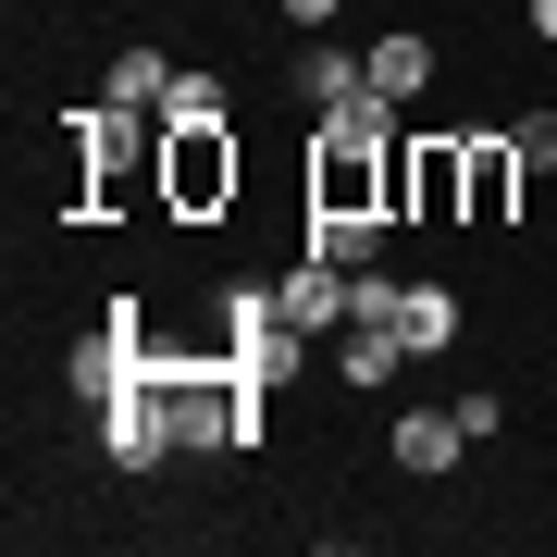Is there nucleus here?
I'll return each mask as SVG.
<instances>
[{
  "mask_svg": "<svg viewBox=\"0 0 557 557\" xmlns=\"http://www.w3.org/2000/svg\"><path fill=\"white\" fill-rule=\"evenodd\" d=\"M137 384L174 409V446H260V384L223 359V335L211 347H149Z\"/></svg>",
  "mask_w": 557,
  "mask_h": 557,
  "instance_id": "1",
  "label": "nucleus"
},
{
  "mask_svg": "<svg viewBox=\"0 0 557 557\" xmlns=\"http://www.w3.org/2000/svg\"><path fill=\"white\" fill-rule=\"evenodd\" d=\"M137 149H161L149 112H124V100L75 112V223H112L124 199H137Z\"/></svg>",
  "mask_w": 557,
  "mask_h": 557,
  "instance_id": "2",
  "label": "nucleus"
},
{
  "mask_svg": "<svg viewBox=\"0 0 557 557\" xmlns=\"http://www.w3.org/2000/svg\"><path fill=\"white\" fill-rule=\"evenodd\" d=\"M236 186H248V149H236V124H161V211H174V223H211V211H236Z\"/></svg>",
  "mask_w": 557,
  "mask_h": 557,
  "instance_id": "3",
  "label": "nucleus"
},
{
  "mask_svg": "<svg viewBox=\"0 0 557 557\" xmlns=\"http://www.w3.org/2000/svg\"><path fill=\"white\" fill-rule=\"evenodd\" d=\"M384 211L397 223H471V137H397L384 149Z\"/></svg>",
  "mask_w": 557,
  "mask_h": 557,
  "instance_id": "4",
  "label": "nucleus"
},
{
  "mask_svg": "<svg viewBox=\"0 0 557 557\" xmlns=\"http://www.w3.org/2000/svg\"><path fill=\"white\" fill-rule=\"evenodd\" d=\"M137 372H149L137 298H112V310H100V335H75V359H62V384H75V397L100 409V397H124V384H137Z\"/></svg>",
  "mask_w": 557,
  "mask_h": 557,
  "instance_id": "5",
  "label": "nucleus"
},
{
  "mask_svg": "<svg viewBox=\"0 0 557 557\" xmlns=\"http://www.w3.org/2000/svg\"><path fill=\"white\" fill-rule=\"evenodd\" d=\"M310 211H335V223H397V211H384V149H322V137H310Z\"/></svg>",
  "mask_w": 557,
  "mask_h": 557,
  "instance_id": "6",
  "label": "nucleus"
},
{
  "mask_svg": "<svg viewBox=\"0 0 557 557\" xmlns=\"http://www.w3.org/2000/svg\"><path fill=\"white\" fill-rule=\"evenodd\" d=\"M273 310H285V322H298V335L322 347V335H347V310H359V273H347V260H322V248H310L298 273L273 285Z\"/></svg>",
  "mask_w": 557,
  "mask_h": 557,
  "instance_id": "7",
  "label": "nucleus"
},
{
  "mask_svg": "<svg viewBox=\"0 0 557 557\" xmlns=\"http://www.w3.org/2000/svg\"><path fill=\"white\" fill-rule=\"evenodd\" d=\"M100 458H112V471H161V458H174V409H161L149 384L100 397Z\"/></svg>",
  "mask_w": 557,
  "mask_h": 557,
  "instance_id": "8",
  "label": "nucleus"
},
{
  "mask_svg": "<svg viewBox=\"0 0 557 557\" xmlns=\"http://www.w3.org/2000/svg\"><path fill=\"white\" fill-rule=\"evenodd\" d=\"M384 446H397V471H421V483H434V471H458V446H471V421H458V409H409V421H397Z\"/></svg>",
  "mask_w": 557,
  "mask_h": 557,
  "instance_id": "9",
  "label": "nucleus"
},
{
  "mask_svg": "<svg viewBox=\"0 0 557 557\" xmlns=\"http://www.w3.org/2000/svg\"><path fill=\"white\" fill-rule=\"evenodd\" d=\"M359 87H372V62H359V50H335V38H310V50H298V100H310V112L359 100Z\"/></svg>",
  "mask_w": 557,
  "mask_h": 557,
  "instance_id": "10",
  "label": "nucleus"
},
{
  "mask_svg": "<svg viewBox=\"0 0 557 557\" xmlns=\"http://www.w3.org/2000/svg\"><path fill=\"white\" fill-rule=\"evenodd\" d=\"M508 199H520V149L496 124V137H471V223H508Z\"/></svg>",
  "mask_w": 557,
  "mask_h": 557,
  "instance_id": "11",
  "label": "nucleus"
},
{
  "mask_svg": "<svg viewBox=\"0 0 557 557\" xmlns=\"http://www.w3.org/2000/svg\"><path fill=\"white\" fill-rule=\"evenodd\" d=\"M174 75H186V62H161V50H137V38L112 50V100H124V112H149V124H161V100H174Z\"/></svg>",
  "mask_w": 557,
  "mask_h": 557,
  "instance_id": "12",
  "label": "nucleus"
},
{
  "mask_svg": "<svg viewBox=\"0 0 557 557\" xmlns=\"http://www.w3.org/2000/svg\"><path fill=\"white\" fill-rule=\"evenodd\" d=\"M359 62H372V87H384V100H421V87H434V38H372V50H359Z\"/></svg>",
  "mask_w": 557,
  "mask_h": 557,
  "instance_id": "13",
  "label": "nucleus"
},
{
  "mask_svg": "<svg viewBox=\"0 0 557 557\" xmlns=\"http://www.w3.org/2000/svg\"><path fill=\"white\" fill-rule=\"evenodd\" d=\"M397 359H409V335H397V322H347V335H335V372H347V384H384Z\"/></svg>",
  "mask_w": 557,
  "mask_h": 557,
  "instance_id": "14",
  "label": "nucleus"
},
{
  "mask_svg": "<svg viewBox=\"0 0 557 557\" xmlns=\"http://www.w3.org/2000/svg\"><path fill=\"white\" fill-rule=\"evenodd\" d=\"M397 335H409V359L458 347V298H446V285H409V298H397Z\"/></svg>",
  "mask_w": 557,
  "mask_h": 557,
  "instance_id": "15",
  "label": "nucleus"
},
{
  "mask_svg": "<svg viewBox=\"0 0 557 557\" xmlns=\"http://www.w3.org/2000/svg\"><path fill=\"white\" fill-rule=\"evenodd\" d=\"M310 248H322V260H347V273H372L384 223H335V211H310Z\"/></svg>",
  "mask_w": 557,
  "mask_h": 557,
  "instance_id": "16",
  "label": "nucleus"
},
{
  "mask_svg": "<svg viewBox=\"0 0 557 557\" xmlns=\"http://www.w3.org/2000/svg\"><path fill=\"white\" fill-rule=\"evenodd\" d=\"M161 124H223V75H174V100H161Z\"/></svg>",
  "mask_w": 557,
  "mask_h": 557,
  "instance_id": "17",
  "label": "nucleus"
},
{
  "mask_svg": "<svg viewBox=\"0 0 557 557\" xmlns=\"http://www.w3.org/2000/svg\"><path fill=\"white\" fill-rule=\"evenodd\" d=\"M508 149H520V174H557V112H520Z\"/></svg>",
  "mask_w": 557,
  "mask_h": 557,
  "instance_id": "18",
  "label": "nucleus"
},
{
  "mask_svg": "<svg viewBox=\"0 0 557 557\" xmlns=\"http://www.w3.org/2000/svg\"><path fill=\"white\" fill-rule=\"evenodd\" d=\"M285 13H298V25H335V13H347V0H285Z\"/></svg>",
  "mask_w": 557,
  "mask_h": 557,
  "instance_id": "19",
  "label": "nucleus"
},
{
  "mask_svg": "<svg viewBox=\"0 0 557 557\" xmlns=\"http://www.w3.org/2000/svg\"><path fill=\"white\" fill-rule=\"evenodd\" d=\"M533 38H557V0H533Z\"/></svg>",
  "mask_w": 557,
  "mask_h": 557,
  "instance_id": "20",
  "label": "nucleus"
}]
</instances>
